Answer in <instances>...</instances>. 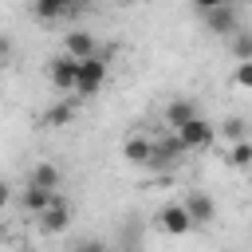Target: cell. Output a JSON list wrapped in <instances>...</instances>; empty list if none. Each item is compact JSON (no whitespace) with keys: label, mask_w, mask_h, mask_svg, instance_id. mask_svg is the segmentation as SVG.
Here are the masks:
<instances>
[{"label":"cell","mask_w":252,"mask_h":252,"mask_svg":"<svg viewBox=\"0 0 252 252\" xmlns=\"http://www.w3.org/2000/svg\"><path fill=\"white\" fill-rule=\"evenodd\" d=\"M154 220H158V228H161V232H169V236H189V228H193V220H189V213H185V205H181V201L161 205Z\"/></svg>","instance_id":"obj_8"},{"label":"cell","mask_w":252,"mask_h":252,"mask_svg":"<svg viewBox=\"0 0 252 252\" xmlns=\"http://www.w3.org/2000/svg\"><path fill=\"white\" fill-rule=\"evenodd\" d=\"M39 220V228L47 232V236H55V232H67V224H71V205H67V197L59 193L55 201H51V209L43 213V217H35Z\"/></svg>","instance_id":"obj_11"},{"label":"cell","mask_w":252,"mask_h":252,"mask_svg":"<svg viewBox=\"0 0 252 252\" xmlns=\"http://www.w3.org/2000/svg\"><path fill=\"white\" fill-rule=\"evenodd\" d=\"M75 252H106V244H102V240H91V236H87V240H79V244H75Z\"/></svg>","instance_id":"obj_20"},{"label":"cell","mask_w":252,"mask_h":252,"mask_svg":"<svg viewBox=\"0 0 252 252\" xmlns=\"http://www.w3.org/2000/svg\"><path fill=\"white\" fill-rule=\"evenodd\" d=\"M228 51H232L236 63H252V32L240 28L236 35H228Z\"/></svg>","instance_id":"obj_15"},{"label":"cell","mask_w":252,"mask_h":252,"mask_svg":"<svg viewBox=\"0 0 252 252\" xmlns=\"http://www.w3.org/2000/svg\"><path fill=\"white\" fill-rule=\"evenodd\" d=\"M232 83H236V87H244V91H252V63H236Z\"/></svg>","instance_id":"obj_19"},{"label":"cell","mask_w":252,"mask_h":252,"mask_svg":"<svg viewBox=\"0 0 252 252\" xmlns=\"http://www.w3.org/2000/svg\"><path fill=\"white\" fill-rule=\"evenodd\" d=\"M122 158L130 165H150V158H154V134H130L122 142Z\"/></svg>","instance_id":"obj_13"},{"label":"cell","mask_w":252,"mask_h":252,"mask_svg":"<svg viewBox=\"0 0 252 252\" xmlns=\"http://www.w3.org/2000/svg\"><path fill=\"white\" fill-rule=\"evenodd\" d=\"M8 201H12V185L0 181V209H8Z\"/></svg>","instance_id":"obj_21"},{"label":"cell","mask_w":252,"mask_h":252,"mask_svg":"<svg viewBox=\"0 0 252 252\" xmlns=\"http://www.w3.org/2000/svg\"><path fill=\"white\" fill-rule=\"evenodd\" d=\"M181 205H185V213H189L193 228H205V224L217 217V205H213V197H209V193H201V189H193V193H189Z\"/></svg>","instance_id":"obj_10"},{"label":"cell","mask_w":252,"mask_h":252,"mask_svg":"<svg viewBox=\"0 0 252 252\" xmlns=\"http://www.w3.org/2000/svg\"><path fill=\"white\" fill-rule=\"evenodd\" d=\"M106 75H110V63L106 55H94L87 63H79V83H75V98H94L102 87H106Z\"/></svg>","instance_id":"obj_2"},{"label":"cell","mask_w":252,"mask_h":252,"mask_svg":"<svg viewBox=\"0 0 252 252\" xmlns=\"http://www.w3.org/2000/svg\"><path fill=\"white\" fill-rule=\"evenodd\" d=\"M224 161H228L232 169H248V165H252V138H248V142H236V146H228Z\"/></svg>","instance_id":"obj_17"},{"label":"cell","mask_w":252,"mask_h":252,"mask_svg":"<svg viewBox=\"0 0 252 252\" xmlns=\"http://www.w3.org/2000/svg\"><path fill=\"white\" fill-rule=\"evenodd\" d=\"M197 16L205 20L209 32H217L224 39L240 32V8H232V4H197Z\"/></svg>","instance_id":"obj_1"},{"label":"cell","mask_w":252,"mask_h":252,"mask_svg":"<svg viewBox=\"0 0 252 252\" xmlns=\"http://www.w3.org/2000/svg\"><path fill=\"white\" fill-rule=\"evenodd\" d=\"M71 118H75V106L59 98L55 106H47V114H43V126H67Z\"/></svg>","instance_id":"obj_18"},{"label":"cell","mask_w":252,"mask_h":252,"mask_svg":"<svg viewBox=\"0 0 252 252\" xmlns=\"http://www.w3.org/2000/svg\"><path fill=\"white\" fill-rule=\"evenodd\" d=\"M24 185H35V189L59 193V185H63V169H59L55 161H35V165L28 169V181H24Z\"/></svg>","instance_id":"obj_9"},{"label":"cell","mask_w":252,"mask_h":252,"mask_svg":"<svg viewBox=\"0 0 252 252\" xmlns=\"http://www.w3.org/2000/svg\"><path fill=\"white\" fill-rule=\"evenodd\" d=\"M47 79H51V87H55L59 94H75L79 63H75V59H67V55H55V59L47 63Z\"/></svg>","instance_id":"obj_7"},{"label":"cell","mask_w":252,"mask_h":252,"mask_svg":"<svg viewBox=\"0 0 252 252\" xmlns=\"http://www.w3.org/2000/svg\"><path fill=\"white\" fill-rule=\"evenodd\" d=\"M217 134H220L224 142H232V146H236V142H248V122H244V118H224V122L217 126Z\"/></svg>","instance_id":"obj_16"},{"label":"cell","mask_w":252,"mask_h":252,"mask_svg":"<svg viewBox=\"0 0 252 252\" xmlns=\"http://www.w3.org/2000/svg\"><path fill=\"white\" fill-rule=\"evenodd\" d=\"M181 158H185V150H181L177 134L161 130V134L154 138V158H150V169H173V165H181Z\"/></svg>","instance_id":"obj_5"},{"label":"cell","mask_w":252,"mask_h":252,"mask_svg":"<svg viewBox=\"0 0 252 252\" xmlns=\"http://www.w3.org/2000/svg\"><path fill=\"white\" fill-rule=\"evenodd\" d=\"M59 193H47V189H35V185H24L20 189V209L24 213H32V217H43L47 209H51V201H55Z\"/></svg>","instance_id":"obj_14"},{"label":"cell","mask_w":252,"mask_h":252,"mask_svg":"<svg viewBox=\"0 0 252 252\" xmlns=\"http://www.w3.org/2000/svg\"><path fill=\"white\" fill-rule=\"evenodd\" d=\"M20 252H28V248H20Z\"/></svg>","instance_id":"obj_22"},{"label":"cell","mask_w":252,"mask_h":252,"mask_svg":"<svg viewBox=\"0 0 252 252\" xmlns=\"http://www.w3.org/2000/svg\"><path fill=\"white\" fill-rule=\"evenodd\" d=\"M83 8L79 4H67V0H39V4H32V16L35 20H43V24H63V20H71V16H79Z\"/></svg>","instance_id":"obj_12"},{"label":"cell","mask_w":252,"mask_h":252,"mask_svg":"<svg viewBox=\"0 0 252 252\" xmlns=\"http://www.w3.org/2000/svg\"><path fill=\"white\" fill-rule=\"evenodd\" d=\"M59 55H67V59H75V63H87V59H94V55H102V51H98L94 32H67Z\"/></svg>","instance_id":"obj_6"},{"label":"cell","mask_w":252,"mask_h":252,"mask_svg":"<svg viewBox=\"0 0 252 252\" xmlns=\"http://www.w3.org/2000/svg\"><path fill=\"white\" fill-rule=\"evenodd\" d=\"M177 142H181L185 154H193V150H209V146L217 142V126H213L209 118H193L189 126L177 130Z\"/></svg>","instance_id":"obj_3"},{"label":"cell","mask_w":252,"mask_h":252,"mask_svg":"<svg viewBox=\"0 0 252 252\" xmlns=\"http://www.w3.org/2000/svg\"><path fill=\"white\" fill-rule=\"evenodd\" d=\"M193 118H201V110H197V102H193L189 94L169 98V102L161 106V122H165V130H169V134H177L181 126H189Z\"/></svg>","instance_id":"obj_4"}]
</instances>
